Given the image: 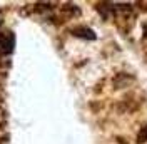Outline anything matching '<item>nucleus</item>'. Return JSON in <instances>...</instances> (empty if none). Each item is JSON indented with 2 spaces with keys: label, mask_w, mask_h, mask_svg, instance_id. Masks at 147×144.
Returning <instances> with one entry per match:
<instances>
[{
  "label": "nucleus",
  "mask_w": 147,
  "mask_h": 144,
  "mask_svg": "<svg viewBox=\"0 0 147 144\" xmlns=\"http://www.w3.org/2000/svg\"><path fill=\"white\" fill-rule=\"evenodd\" d=\"M13 45H15V37L9 34V32H3L0 34V54L7 55L13 50Z\"/></svg>",
  "instance_id": "obj_1"
},
{
  "label": "nucleus",
  "mask_w": 147,
  "mask_h": 144,
  "mask_svg": "<svg viewBox=\"0 0 147 144\" xmlns=\"http://www.w3.org/2000/svg\"><path fill=\"white\" fill-rule=\"evenodd\" d=\"M72 34L75 37H80V39H87V40H94L95 39V34H94V30L87 27H77L72 30Z\"/></svg>",
  "instance_id": "obj_2"
},
{
  "label": "nucleus",
  "mask_w": 147,
  "mask_h": 144,
  "mask_svg": "<svg viewBox=\"0 0 147 144\" xmlns=\"http://www.w3.org/2000/svg\"><path fill=\"white\" fill-rule=\"evenodd\" d=\"M137 139H139V143H140V144L147 143V124H146L144 127H140V131H139Z\"/></svg>",
  "instance_id": "obj_3"
}]
</instances>
